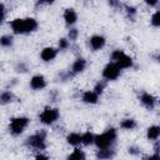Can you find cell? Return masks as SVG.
<instances>
[{"label": "cell", "mask_w": 160, "mask_h": 160, "mask_svg": "<svg viewBox=\"0 0 160 160\" xmlns=\"http://www.w3.org/2000/svg\"><path fill=\"white\" fill-rule=\"evenodd\" d=\"M39 24L34 18H26V19H14L10 21V28L14 34H29L38 29Z\"/></svg>", "instance_id": "1"}, {"label": "cell", "mask_w": 160, "mask_h": 160, "mask_svg": "<svg viewBox=\"0 0 160 160\" xmlns=\"http://www.w3.org/2000/svg\"><path fill=\"white\" fill-rule=\"evenodd\" d=\"M25 145L28 148H31V149H35V150H44L46 148V131L44 129L36 131L35 134L30 135L26 141H25Z\"/></svg>", "instance_id": "2"}, {"label": "cell", "mask_w": 160, "mask_h": 160, "mask_svg": "<svg viewBox=\"0 0 160 160\" xmlns=\"http://www.w3.org/2000/svg\"><path fill=\"white\" fill-rule=\"evenodd\" d=\"M115 140H116V130L114 128H110L105 132L96 135L94 144L98 146V149H108V148H111Z\"/></svg>", "instance_id": "3"}, {"label": "cell", "mask_w": 160, "mask_h": 160, "mask_svg": "<svg viewBox=\"0 0 160 160\" xmlns=\"http://www.w3.org/2000/svg\"><path fill=\"white\" fill-rule=\"evenodd\" d=\"M29 122H30V119L26 118V116H16V118H12L10 120V124H9V131L12 135H20L26 129V126L29 125Z\"/></svg>", "instance_id": "4"}, {"label": "cell", "mask_w": 160, "mask_h": 160, "mask_svg": "<svg viewBox=\"0 0 160 160\" xmlns=\"http://www.w3.org/2000/svg\"><path fill=\"white\" fill-rule=\"evenodd\" d=\"M59 116H60V112L56 108L45 106L41 114L39 115V120L45 125H51L59 120Z\"/></svg>", "instance_id": "5"}, {"label": "cell", "mask_w": 160, "mask_h": 160, "mask_svg": "<svg viewBox=\"0 0 160 160\" xmlns=\"http://www.w3.org/2000/svg\"><path fill=\"white\" fill-rule=\"evenodd\" d=\"M102 76L105 80H116L120 76V68L115 62H109L102 69Z\"/></svg>", "instance_id": "6"}, {"label": "cell", "mask_w": 160, "mask_h": 160, "mask_svg": "<svg viewBox=\"0 0 160 160\" xmlns=\"http://www.w3.org/2000/svg\"><path fill=\"white\" fill-rule=\"evenodd\" d=\"M139 100H140V102H141L146 109H149V110L154 109L155 102H156V99H155L151 94H149V92H146V91H144V92L140 94Z\"/></svg>", "instance_id": "7"}, {"label": "cell", "mask_w": 160, "mask_h": 160, "mask_svg": "<svg viewBox=\"0 0 160 160\" xmlns=\"http://www.w3.org/2000/svg\"><path fill=\"white\" fill-rule=\"evenodd\" d=\"M105 38L101 36V35H92L90 39H89V45L92 50H100L105 46Z\"/></svg>", "instance_id": "8"}, {"label": "cell", "mask_w": 160, "mask_h": 160, "mask_svg": "<svg viewBox=\"0 0 160 160\" xmlns=\"http://www.w3.org/2000/svg\"><path fill=\"white\" fill-rule=\"evenodd\" d=\"M30 86L31 89L34 90H41L46 86V80L42 75L38 74V75H34L31 79H30Z\"/></svg>", "instance_id": "9"}, {"label": "cell", "mask_w": 160, "mask_h": 160, "mask_svg": "<svg viewBox=\"0 0 160 160\" xmlns=\"http://www.w3.org/2000/svg\"><path fill=\"white\" fill-rule=\"evenodd\" d=\"M58 55V50L55 48H51V46H48V48H44L40 52V58L44 60V61H51L56 58Z\"/></svg>", "instance_id": "10"}, {"label": "cell", "mask_w": 160, "mask_h": 160, "mask_svg": "<svg viewBox=\"0 0 160 160\" xmlns=\"http://www.w3.org/2000/svg\"><path fill=\"white\" fill-rule=\"evenodd\" d=\"M81 100L86 104H96L98 100H99V94L95 92L94 90H88V91H84L82 95H81Z\"/></svg>", "instance_id": "11"}, {"label": "cell", "mask_w": 160, "mask_h": 160, "mask_svg": "<svg viewBox=\"0 0 160 160\" xmlns=\"http://www.w3.org/2000/svg\"><path fill=\"white\" fill-rule=\"evenodd\" d=\"M115 64L120 68V69H128V68H131L132 66V59L129 56V55H126L125 52L115 61Z\"/></svg>", "instance_id": "12"}, {"label": "cell", "mask_w": 160, "mask_h": 160, "mask_svg": "<svg viewBox=\"0 0 160 160\" xmlns=\"http://www.w3.org/2000/svg\"><path fill=\"white\" fill-rule=\"evenodd\" d=\"M86 68V60L82 59V58H78L72 65H71V72L72 74H79V72H82Z\"/></svg>", "instance_id": "13"}, {"label": "cell", "mask_w": 160, "mask_h": 160, "mask_svg": "<svg viewBox=\"0 0 160 160\" xmlns=\"http://www.w3.org/2000/svg\"><path fill=\"white\" fill-rule=\"evenodd\" d=\"M62 16H64V20L68 25H74L78 20V14L74 9H65Z\"/></svg>", "instance_id": "14"}, {"label": "cell", "mask_w": 160, "mask_h": 160, "mask_svg": "<svg viewBox=\"0 0 160 160\" xmlns=\"http://www.w3.org/2000/svg\"><path fill=\"white\" fill-rule=\"evenodd\" d=\"M146 138L149 140H158L160 138V126L152 125L146 130Z\"/></svg>", "instance_id": "15"}, {"label": "cell", "mask_w": 160, "mask_h": 160, "mask_svg": "<svg viewBox=\"0 0 160 160\" xmlns=\"http://www.w3.org/2000/svg\"><path fill=\"white\" fill-rule=\"evenodd\" d=\"M66 141L72 146H78L79 144H81V135L79 132H70L66 136Z\"/></svg>", "instance_id": "16"}, {"label": "cell", "mask_w": 160, "mask_h": 160, "mask_svg": "<svg viewBox=\"0 0 160 160\" xmlns=\"http://www.w3.org/2000/svg\"><path fill=\"white\" fill-rule=\"evenodd\" d=\"M120 128L124 129V130H134L136 128V121L131 118H128V119H122L121 122H120Z\"/></svg>", "instance_id": "17"}, {"label": "cell", "mask_w": 160, "mask_h": 160, "mask_svg": "<svg viewBox=\"0 0 160 160\" xmlns=\"http://www.w3.org/2000/svg\"><path fill=\"white\" fill-rule=\"evenodd\" d=\"M114 155H115V151L111 150L110 148L99 149V151L96 152V158L98 159H110V158H114Z\"/></svg>", "instance_id": "18"}, {"label": "cell", "mask_w": 160, "mask_h": 160, "mask_svg": "<svg viewBox=\"0 0 160 160\" xmlns=\"http://www.w3.org/2000/svg\"><path fill=\"white\" fill-rule=\"evenodd\" d=\"M95 142V135L90 131H86L81 135V144L84 145H91Z\"/></svg>", "instance_id": "19"}, {"label": "cell", "mask_w": 160, "mask_h": 160, "mask_svg": "<svg viewBox=\"0 0 160 160\" xmlns=\"http://www.w3.org/2000/svg\"><path fill=\"white\" fill-rule=\"evenodd\" d=\"M14 98L15 96H14V94L11 91H2L1 92V96H0V101H1L2 105H5V104L11 102L14 100Z\"/></svg>", "instance_id": "20"}, {"label": "cell", "mask_w": 160, "mask_h": 160, "mask_svg": "<svg viewBox=\"0 0 160 160\" xmlns=\"http://www.w3.org/2000/svg\"><path fill=\"white\" fill-rule=\"evenodd\" d=\"M68 159H75V160L85 159V154H84L82 150H80V149H74V151L68 156Z\"/></svg>", "instance_id": "21"}, {"label": "cell", "mask_w": 160, "mask_h": 160, "mask_svg": "<svg viewBox=\"0 0 160 160\" xmlns=\"http://www.w3.org/2000/svg\"><path fill=\"white\" fill-rule=\"evenodd\" d=\"M0 44L4 48H9L12 45V36L11 35H2L0 39Z\"/></svg>", "instance_id": "22"}, {"label": "cell", "mask_w": 160, "mask_h": 160, "mask_svg": "<svg viewBox=\"0 0 160 160\" xmlns=\"http://www.w3.org/2000/svg\"><path fill=\"white\" fill-rule=\"evenodd\" d=\"M150 22H151V25H152V26H156V28H159V26H160V10H158L156 12H154V14H152Z\"/></svg>", "instance_id": "23"}, {"label": "cell", "mask_w": 160, "mask_h": 160, "mask_svg": "<svg viewBox=\"0 0 160 160\" xmlns=\"http://www.w3.org/2000/svg\"><path fill=\"white\" fill-rule=\"evenodd\" d=\"M105 86H106V80H100V81L96 82V85H95V88H94V91L98 92V94H101V92L104 91Z\"/></svg>", "instance_id": "24"}, {"label": "cell", "mask_w": 160, "mask_h": 160, "mask_svg": "<svg viewBox=\"0 0 160 160\" xmlns=\"http://www.w3.org/2000/svg\"><path fill=\"white\" fill-rule=\"evenodd\" d=\"M124 54V51L122 50H120V49H116V50H114L111 54H110V60H112V62H115L121 55Z\"/></svg>", "instance_id": "25"}, {"label": "cell", "mask_w": 160, "mask_h": 160, "mask_svg": "<svg viewBox=\"0 0 160 160\" xmlns=\"http://www.w3.org/2000/svg\"><path fill=\"white\" fill-rule=\"evenodd\" d=\"M125 11H126V14H128V16H129L130 19H132V18L136 15V12H138L134 6H129V5H125Z\"/></svg>", "instance_id": "26"}, {"label": "cell", "mask_w": 160, "mask_h": 160, "mask_svg": "<svg viewBox=\"0 0 160 160\" xmlns=\"http://www.w3.org/2000/svg\"><path fill=\"white\" fill-rule=\"evenodd\" d=\"M69 39L71 40V41H75L76 39H78V35H79V31H78V29H75V28H71L70 30H69Z\"/></svg>", "instance_id": "27"}, {"label": "cell", "mask_w": 160, "mask_h": 160, "mask_svg": "<svg viewBox=\"0 0 160 160\" xmlns=\"http://www.w3.org/2000/svg\"><path fill=\"white\" fill-rule=\"evenodd\" d=\"M69 46H70V42H69L68 39H64V38H62V39L59 40V49H60V50H66Z\"/></svg>", "instance_id": "28"}, {"label": "cell", "mask_w": 160, "mask_h": 160, "mask_svg": "<svg viewBox=\"0 0 160 160\" xmlns=\"http://www.w3.org/2000/svg\"><path fill=\"white\" fill-rule=\"evenodd\" d=\"M108 2H109V5H110L111 8H114V9H119V8H121L120 0H109Z\"/></svg>", "instance_id": "29"}, {"label": "cell", "mask_w": 160, "mask_h": 160, "mask_svg": "<svg viewBox=\"0 0 160 160\" xmlns=\"http://www.w3.org/2000/svg\"><path fill=\"white\" fill-rule=\"evenodd\" d=\"M54 2H55V0H38L35 6L38 8L39 5H42V4H49L50 5V4H54Z\"/></svg>", "instance_id": "30"}, {"label": "cell", "mask_w": 160, "mask_h": 160, "mask_svg": "<svg viewBox=\"0 0 160 160\" xmlns=\"http://www.w3.org/2000/svg\"><path fill=\"white\" fill-rule=\"evenodd\" d=\"M129 152H130L131 155H138V154L140 152V149L136 148V146H130V148H129Z\"/></svg>", "instance_id": "31"}, {"label": "cell", "mask_w": 160, "mask_h": 160, "mask_svg": "<svg viewBox=\"0 0 160 160\" xmlns=\"http://www.w3.org/2000/svg\"><path fill=\"white\" fill-rule=\"evenodd\" d=\"M144 1H145V4H146L148 6H150V8L156 6V5H158V2H159V0H144Z\"/></svg>", "instance_id": "32"}, {"label": "cell", "mask_w": 160, "mask_h": 160, "mask_svg": "<svg viewBox=\"0 0 160 160\" xmlns=\"http://www.w3.org/2000/svg\"><path fill=\"white\" fill-rule=\"evenodd\" d=\"M15 69H16V71H21V72H25V71L28 70V69H26V66H25L24 64H18Z\"/></svg>", "instance_id": "33"}, {"label": "cell", "mask_w": 160, "mask_h": 160, "mask_svg": "<svg viewBox=\"0 0 160 160\" xmlns=\"http://www.w3.org/2000/svg\"><path fill=\"white\" fill-rule=\"evenodd\" d=\"M154 151L160 154V140H155V144H154Z\"/></svg>", "instance_id": "34"}, {"label": "cell", "mask_w": 160, "mask_h": 160, "mask_svg": "<svg viewBox=\"0 0 160 160\" xmlns=\"http://www.w3.org/2000/svg\"><path fill=\"white\" fill-rule=\"evenodd\" d=\"M148 159H160V154L159 152H155L154 155H149V156H146Z\"/></svg>", "instance_id": "35"}, {"label": "cell", "mask_w": 160, "mask_h": 160, "mask_svg": "<svg viewBox=\"0 0 160 160\" xmlns=\"http://www.w3.org/2000/svg\"><path fill=\"white\" fill-rule=\"evenodd\" d=\"M35 159H49V156L48 155H42V154H36Z\"/></svg>", "instance_id": "36"}]
</instances>
